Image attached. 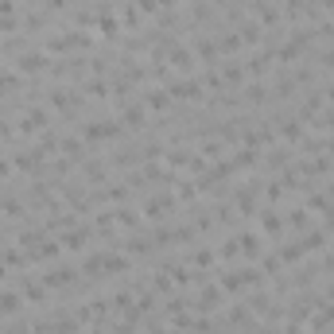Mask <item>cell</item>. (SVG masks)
<instances>
[{"mask_svg":"<svg viewBox=\"0 0 334 334\" xmlns=\"http://www.w3.org/2000/svg\"><path fill=\"white\" fill-rule=\"evenodd\" d=\"M167 94L171 97H198V82H171V86H167Z\"/></svg>","mask_w":334,"mask_h":334,"instance_id":"6da1fadb","label":"cell"},{"mask_svg":"<svg viewBox=\"0 0 334 334\" xmlns=\"http://www.w3.org/2000/svg\"><path fill=\"white\" fill-rule=\"evenodd\" d=\"M43 54H24V59H20V70H39V66H43Z\"/></svg>","mask_w":334,"mask_h":334,"instance_id":"7a4b0ae2","label":"cell"},{"mask_svg":"<svg viewBox=\"0 0 334 334\" xmlns=\"http://www.w3.org/2000/svg\"><path fill=\"white\" fill-rule=\"evenodd\" d=\"M261 226L268 229V233H280V218H276V214H268V210L261 214Z\"/></svg>","mask_w":334,"mask_h":334,"instance_id":"3957f363","label":"cell"},{"mask_svg":"<svg viewBox=\"0 0 334 334\" xmlns=\"http://www.w3.org/2000/svg\"><path fill=\"white\" fill-rule=\"evenodd\" d=\"M171 62H175V66H191V54H187V47H171Z\"/></svg>","mask_w":334,"mask_h":334,"instance_id":"277c9868","label":"cell"},{"mask_svg":"<svg viewBox=\"0 0 334 334\" xmlns=\"http://www.w3.org/2000/svg\"><path fill=\"white\" fill-rule=\"evenodd\" d=\"M16 307H20V299L12 291H0V311H16Z\"/></svg>","mask_w":334,"mask_h":334,"instance_id":"5b68a950","label":"cell"},{"mask_svg":"<svg viewBox=\"0 0 334 334\" xmlns=\"http://www.w3.org/2000/svg\"><path fill=\"white\" fill-rule=\"evenodd\" d=\"M163 4H171V0H163Z\"/></svg>","mask_w":334,"mask_h":334,"instance_id":"8992f818","label":"cell"}]
</instances>
